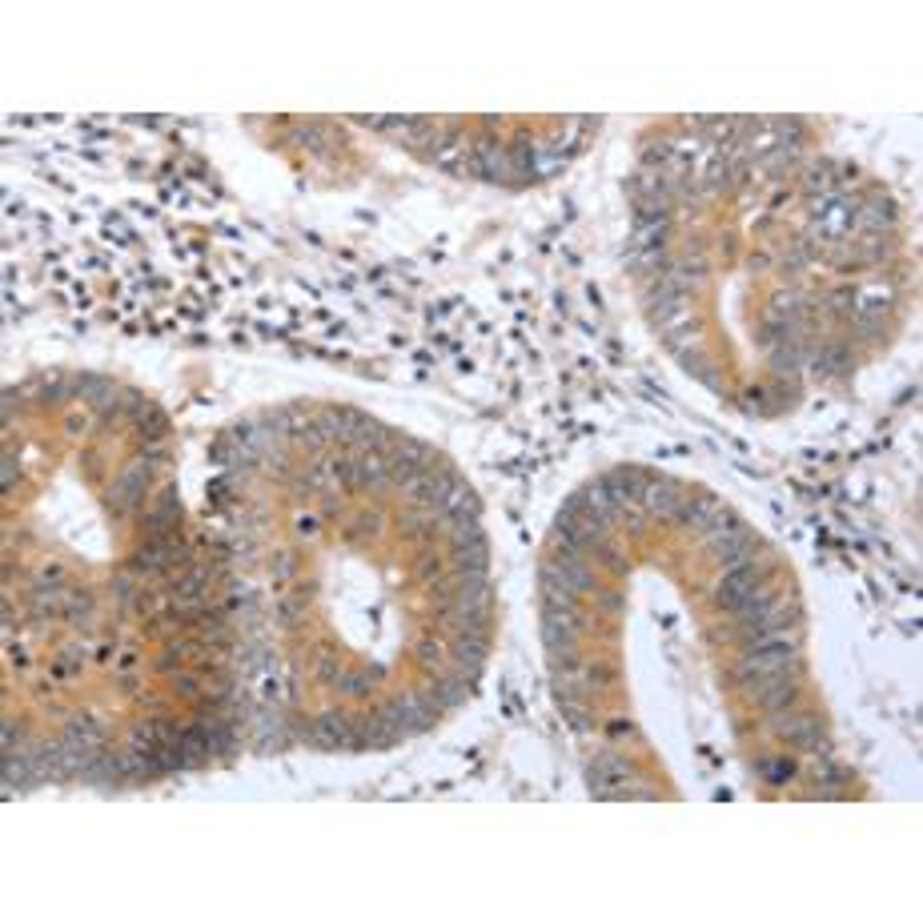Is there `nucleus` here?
Listing matches in <instances>:
<instances>
[{
    "mask_svg": "<svg viewBox=\"0 0 923 923\" xmlns=\"http://www.w3.org/2000/svg\"><path fill=\"white\" fill-rule=\"evenodd\" d=\"M783 715V711H779ZM775 731L791 743V747H803V751H827V743H823V727L815 723V715H783L779 723H775Z\"/></svg>",
    "mask_w": 923,
    "mask_h": 923,
    "instance_id": "obj_12",
    "label": "nucleus"
},
{
    "mask_svg": "<svg viewBox=\"0 0 923 923\" xmlns=\"http://www.w3.org/2000/svg\"><path fill=\"white\" fill-rule=\"evenodd\" d=\"M13 478H17V466H13V458H5V490L13 486Z\"/></svg>",
    "mask_w": 923,
    "mask_h": 923,
    "instance_id": "obj_35",
    "label": "nucleus"
},
{
    "mask_svg": "<svg viewBox=\"0 0 923 923\" xmlns=\"http://www.w3.org/2000/svg\"><path fill=\"white\" fill-rule=\"evenodd\" d=\"M314 671H318V679H322V683H334V679H342V667H338L330 655H318V659H314Z\"/></svg>",
    "mask_w": 923,
    "mask_h": 923,
    "instance_id": "obj_28",
    "label": "nucleus"
},
{
    "mask_svg": "<svg viewBox=\"0 0 923 923\" xmlns=\"http://www.w3.org/2000/svg\"><path fill=\"white\" fill-rule=\"evenodd\" d=\"M683 486L675 482V478H647L643 482V494H639V502H643V510L647 514H659V518H671L679 506H683Z\"/></svg>",
    "mask_w": 923,
    "mask_h": 923,
    "instance_id": "obj_10",
    "label": "nucleus"
},
{
    "mask_svg": "<svg viewBox=\"0 0 923 923\" xmlns=\"http://www.w3.org/2000/svg\"><path fill=\"white\" fill-rule=\"evenodd\" d=\"M470 165H474V173H482L486 181H510V173H514L510 153H506L502 145H494V141H482Z\"/></svg>",
    "mask_w": 923,
    "mask_h": 923,
    "instance_id": "obj_18",
    "label": "nucleus"
},
{
    "mask_svg": "<svg viewBox=\"0 0 923 923\" xmlns=\"http://www.w3.org/2000/svg\"><path fill=\"white\" fill-rule=\"evenodd\" d=\"M610 526L606 522H598V518H590V514H582V510H570V506H562L558 510V542H562V550H574V554H598L610 538Z\"/></svg>",
    "mask_w": 923,
    "mask_h": 923,
    "instance_id": "obj_3",
    "label": "nucleus"
},
{
    "mask_svg": "<svg viewBox=\"0 0 923 923\" xmlns=\"http://www.w3.org/2000/svg\"><path fill=\"white\" fill-rule=\"evenodd\" d=\"M619 602H623L619 594H602V606H606V610H614V606H619Z\"/></svg>",
    "mask_w": 923,
    "mask_h": 923,
    "instance_id": "obj_37",
    "label": "nucleus"
},
{
    "mask_svg": "<svg viewBox=\"0 0 923 923\" xmlns=\"http://www.w3.org/2000/svg\"><path fill=\"white\" fill-rule=\"evenodd\" d=\"M631 265L639 269V273H663V249H639V253H631Z\"/></svg>",
    "mask_w": 923,
    "mask_h": 923,
    "instance_id": "obj_27",
    "label": "nucleus"
},
{
    "mask_svg": "<svg viewBox=\"0 0 923 923\" xmlns=\"http://www.w3.org/2000/svg\"><path fill=\"white\" fill-rule=\"evenodd\" d=\"M719 510H723V502H719V498L699 494V498H683V506H679L671 518H675V522H683V526H691V530H699V534H707V530H711V522L719 518Z\"/></svg>",
    "mask_w": 923,
    "mask_h": 923,
    "instance_id": "obj_15",
    "label": "nucleus"
},
{
    "mask_svg": "<svg viewBox=\"0 0 923 923\" xmlns=\"http://www.w3.org/2000/svg\"><path fill=\"white\" fill-rule=\"evenodd\" d=\"M755 699H759V707L763 711H787L795 699H799V687H795V671H787V675H775V679H767V683H759L755 687Z\"/></svg>",
    "mask_w": 923,
    "mask_h": 923,
    "instance_id": "obj_16",
    "label": "nucleus"
},
{
    "mask_svg": "<svg viewBox=\"0 0 923 923\" xmlns=\"http://www.w3.org/2000/svg\"><path fill=\"white\" fill-rule=\"evenodd\" d=\"M354 462V486H386L390 482V458L382 450H358Z\"/></svg>",
    "mask_w": 923,
    "mask_h": 923,
    "instance_id": "obj_19",
    "label": "nucleus"
},
{
    "mask_svg": "<svg viewBox=\"0 0 923 923\" xmlns=\"http://www.w3.org/2000/svg\"><path fill=\"white\" fill-rule=\"evenodd\" d=\"M566 506H570V510H582V514H590V518H598V522H606V526L614 522V514H619V506L610 502V494L602 490V482H590V486L574 490Z\"/></svg>",
    "mask_w": 923,
    "mask_h": 923,
    "instance_id": "obj_14",
    "label": "nucleus"
},
{
    "mask_svg": "<svg viewBox=\"0 0 923 923\" xmlns=\"http://www.w3.org/2000/svg\"><path fill=\"white\" fill-rule=\"evenodd\" d=\"M667 229H671V225H667V217H639V221H635V237H631V241H635L639 249H659V245L667 241Z\"/></svg>",
    "mask_w": 923,
    "mask_h": 923,
    "instance_id": "obj_24",
    "label": "nucleus"
},
{
    "mask_svg": "<svg viewBox=\"0 0 923 923\" xmlns=\"http://www.w3.org/2000/svg\"><path fill=\"white\" fill-rule=\"evenodd\" d=\"M610 735H631V723H610Z\"/></svg>",
    "mask_w": 923,
    "mask_h": 923,
    "instance_id": "obj_38",
    "label": "nucleus"
},
{
    "mask_svg": "<svg viewBox=\"0 0 923 923\" xmlns=\"http://www.w3.org/2000/svg\"><path fill=\"white\" fill-rule=\"evenodd\" d=\"M297 530H301V534H314V530H318V522H314V518H305V522H297Z\"/></svg>",
    "mask_w": 923,
    "mask_h": 923,
    "instance_id": "obj_36",
    "label": "nucleus"
},
{
    "mask_svg": "<svg viewBox=\"0 0 923 923\" xmlns=\"http://www.w3.org/2000/svg\"><path fill=\"white\" fill-rule=\"evenodd\" d=\"M454 566H458V574H486L490 570V546L486 542L454 546Z\"/></svg>",
    "mask_w": 923,
    "mask_h": 923,
    "instance_id": "obj_22",
    "label": "nucleus"
},
{
    "mask_svg": "<svg viewBox=\"0 0 923 923\" xmlns=\"http://www.w3.org/2000/svg\"><path fill=\"white\" fill-rule=\"evenodd\" d=\"M763 771H767V779H771V783H783V779H791V775H795V767H791V763H763Z\"/></svg>",
    "mask_w": 923,
    "mask_h": 923,
    "instance_id": "obj_32",
    "label": "nucleus"
},
{
    "mask_svg": "<svg viewBox=\"0 0 923 923\" xmlns=\"http://www.w3.org/2000/svg\"><path fill=\"white\" fill-rule=\"evenodd\" d=\"M386 458H390V482H402V486L410 478H418L422 470H430V450L422 442H414V438H398L386 450Z\"/></svg>",
    "mask_w": 923,
    "mask_h": 923,
    "instance_id": "obj_7",
    "label": "nucleus"
},
{
    "mask_svg": "<svg viewBox=\"0 0 923 923\" xmlns=\"http://www.w3.org/2000/svg\"><path fill=\"white\" fill-rule=\"evenodd\" d=\"M610 679H614V671H610V667H598V663H594V667H586V687H602V683H610Z\"/></svg>",
    "mask_w": 923,
    "mask_h": 923,
    "instance_id": "obj_31",
    "label": "nucleus"
},
{
    "mask_svg": "<svg viewBox=\"0 0 923 923\" xmlns=\"http://www.w3.org/2000/svg\"><path fill=\"white\" fill-rule=\"evenodd\" d=\"M542 643L550 655H566L578 647V614L566 610H542Z\"/></svg>",
    "mask_w": 923,
    "mask_h": 923,
    "instance_id": "obj_8",
    "label": "nucleus"
},
{
    "mask_svg": "<svg viewBox=\"0 0 923 923\" xmlns=\"http://www.w3.org/2000/svg\"><path fill=\"white\" fill-rule=\"evenodd\" d=\"M173 687H177V695H185V699H197V695H201V683H197L193 675H177Z\"/></svg>",
    "mask_w": 923,
    "mask_h": 923,
    "instance_id": "obj_30",
    "label": "nucleus"
},
{
    "mask_svg": "<svg viewBox=\"0 0 923 923\" xmlns=\"http://www.w3.org/2000/svg\"><path fill=\"white\" fill-rule=\"evenodd\" d=\"M310 739L322 747V751H354V727L342 719V715H322L310 731Z\"/></svg>",
    "mask_w": 923,
    "mask_h": 923,
    "instance_id": "obj_17",
    "label": "nucleus"
},
{
    "mask_svg": "<svg viewBox=\"0 0 923 923\" xmlns=\"http://www.w3.org/2000/svg\"><path fill=\"white\" fill-rule=\"evenodd\" d=\"M253 743H257V751H281V747L289 743V731L281 727V719H277V715H261V719H257V735H253Z\"/></svg>",
    "mask_w": 923,
    "mask_h": 923,
    "instance_id": "obj_23",
    "label": "nucleus"
},
{
    "mask_svg": "<svg viewBox=\"0 0 923 923\" xmlns=\"http://www.w3.org/2000/svg\"><path fill=\"white\" fill-rule=\"evenodd\" d=\"M450 655L458 663V675H466V683H474L478 671H482V663H486V639L482 635H458L454 647H450Z\"/></svg>",
    "mask_w": 923,
    "mask_h": 923,
    "instance_id": "obj_20",
    "label": "nucleus"
},
{
    "mask_svg": "<svg viewBox=\"0 0 923 923\" xmlns=\"http://www.w3.org/2000/svg\"><path fill=\"white\" fill-rule=\"evenodd\" d=\"M366 687H370V683H366L362 675H346V679H342V691H346V695H366Z\"/></svg>",
    "mask_w": 923,
    "mask_h": 923,
    "instance_id": "obj_33",
    "label": "nucleus"
},
{
    "mask_svg": "<svg viewBox=\"0 0 923 923\" xmlns=\"http://www.w3.org/2000/svg\"><path fill=\"white\" fill-rule=\"evenodd\" d=\"M643 482H647V474L635 470V466H614V470L602 474V490L610 494V502L619 506V510H627L643 494Z\"/></svg>",
    "mask_w": 923,
    "mask_h": 923,
    "instance_id": "obj_11",
    "label": "nucleus"
},
{
    "mask_svg": "<svg viewBox=\"0 0 923 923\" xmlns=\"http://www.w3.org/2000/svg\"><path fill=\"white\" fill-rule=\"evenodd\" d=\"M418 659H422V663H438V647H434V643H422V647H418Z\"/></svg>",
    "mask_w": 923,
    "mask_h": 923,
    "instance_id": "obj_34",
    "label": "nucleus"
},
{
    "mask_svg": "<svg viewBox=\"0 0 923 923\" xmlns=\"http://www.w3.org/2000/svg\"><path fill=\"white\" fill-rule=\"evenodd\" d=\"M133 426L141 430V438H149V442H157V438H165V430H169V418L153 406V402H145L141 406V414L133 418Z\"/></svg>",
    "mask_w": 923,
    "mask_h": 923,
    "instance_id": "obj_25",
    "label": "nucleus"
},
{
    "mask_svg": "<svg viewBox=\"0 0 923 923\" xmlns=\"http://www.w3.org/2000/svg\"><path fill=\"white\" fill-rule=\"evenodd\" d=\"M546 570H550L558 582H566L574 594L594 586V578H590V566H586V554H574V550H554V558L546 562Z\"/></svg>",
    "mask_w": 923,
    "mask_h": 923,
    "instance_id": "obj_13",
    "label": "nucleus"
},
{
    "mask_svg": "<svg viewBox=\"0 0 923 923\" xmlns=\"http://www.w3.org/2000/svg\"><path fill=\"white\" fill-rule=\"evenodd\" d=\"M763 578H767V570H763L755 558L727 566V578L719 582V602H723V606L735 614L743 602H751V598L763 590Z\"/></svg>",
    "mask_w": 923,
    "mask_h": 923,
    "instance_id": "obj_4",
    "label": "nucleus"
},
{
    "mask_svg": "<svg viewBox=\"0 0 923 923\" xmlns=\"http://www.w3.org/2000/svg\"><path fill=\"white\" fill-rule=\"evenodd\" d=\"M799 623H803V606L795 598H775L763 614L739 623V635L747 643H767V639H799Z\"/></svg>",
    "mask_w": 923,
    "mask_h": 923,
    "instance_id": "obj_2",
    "label": "nucleus"
},
{
    "mask_svg": "<svg viewBox=\"0 0 923 923\" xmlns=\"http://www.w3.org/2000/svg\"><path fill=\"white\" fill-rule=\"evenodd\" d=\"M458 490V482L446 474V470H438V466H430V470H422L418 478H410L406 482V494H410V502L414 506H422V510H442L446 502H450V494Z\"/></svg>",
    "mask_w": 923,
    "mask_h": 923,
    "instance_id": "obj_5",
    "label": "nucleus"
},
{
    "mask_svg": "<svg viewBox=\"0 0 923 923\" xmlns=\"http://www.w3.org/2000/svg\"><path fill=\"white\" fill-rule=\"evenodd\" d=\"M53 671H57V675H61V679H69V675H73V667H69V663H65V659H61V663H57V667H53Z\"/></svg>",
    "mask_w": 923,
    "mask_h": 923,
    "instance_id": "obj_39",
    "label": "nucleus"
},
{
    "mask_svg": "<svg viewBox=\"0 0 923 923\" xmlns=\"http://www.w3.org/2000/svg\"><path fill=\"white\" fill-rule=\"evenodd\" d=\"M430 703L438 711H450V707H462L466 703V691H462V679H442L438 687H430Z\"/></svg>",
    "mask_w": 923,
    "mask_h": 923,
    "instance_id": "obj_26",
    "label": "nucleus"
},
{
    "mask_svg": "<svg viewBox=\"0 0 923 923\" xmlns=\"http://www.w3.org/2000/svg\"><path fill=\"white\" fill-rule=\"evenodd\" d=\"M631 775V763L623 755H614V751H602L590 767H586V787L594 791V799H614V791H619V783Z\"/></svg>",
    "mask_w": 923,
    "mask_h": 923,
    "instance_id": "obj_6",
    "label": "nucleus"
},
{
    "mask_svg": "<svg viewBox=\"0 0 923 923\" xmlns=\"http://www.w3.org/2000/svg\"><path fill=\"white\" fill-rule=\"evenodd\" d=\"M5 751H21L25 747V731H21V723H13V719H5Z\"/></svg>",
    "mask_w": 923,
    "mask_h": 923,
    "instance_id": "obj_29",
    "label": "nucleus"
},
{
    "mask_svg": "<svg viewBox=\"0 0 923 923\" xmlns=\"http://www.w3.org/2000/svg\"><path fill=\"white\" fill-rule=\"evenodd\" d=\"M542 610H566V614H578V602H574V590L566 582H558L546 566H542Z\"/></svg>",
    "mask_w": 923,
    "mask_h": 923,
    "instance_id": "obj_21",
    "label": "nucleus"
},
{
    "mask_svg": "<svg viewBox=\"0 0 923 923\" xmlns=\"http://www.w3.org/2000/svg\"><path fill=\"white\" fill-rule=\"evenodd\" d=\"M787 671H799V647L795 639H767V643H747V655L739 659L735 667V679L743 687H759L775 675H787Z\"/></svg>",
    "mask_w": 923,
    "mask_h": 923,
    "instance_id": "obj_1",
    "label": "nucleus"
},
{
    "mask_svg": "<svg viewBox=\"0 0 923 923\" xmlns=\"http://www.w3.org/2000/svg\"><path fill=\"white\" fill-rule=\"evenodd\" d=\"M145 486H149V470H145V466H141V458H137V462H129V466H125V474H121V478H117V486L109 490V506H113L117 514H133V510L141 506Z\"/></svg>",
    "mask_w": 923,
    "mask_h": 923,
    "instance_id": "obj_9",
    "label": "nucleus"
}]
</instances>
